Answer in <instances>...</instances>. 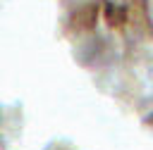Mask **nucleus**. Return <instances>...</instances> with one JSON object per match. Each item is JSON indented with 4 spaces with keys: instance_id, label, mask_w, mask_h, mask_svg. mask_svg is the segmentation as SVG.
I'll use <instances>...</instances> for the list:
<instances>
[]
</instances>
